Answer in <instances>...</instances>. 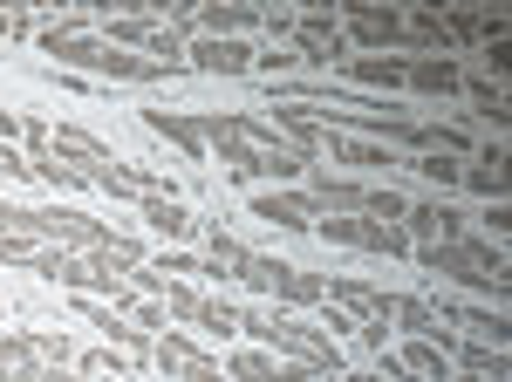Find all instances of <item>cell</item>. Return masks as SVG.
Wrapping results in <instances>:
<instances>
[{
  "instance_id": "6da1fadb",
  "label": "cell",
  "mask_w": 512,
  "mask_h": 382,
  "mask_svg": "<svg viewBox=\"0 0 512 382\" xmlns=\"http://www.w3.org/2000/svg\"><path fill=\"white\" fill-rule=\"evenodd\" d=\"M41 48H48L55 62H69V69H89V76H117V82H151V76H164L158 62L123 55V48H110V41L82 35V21H48V28H41Z\"/></svg>"
},
{
  "instance_id": "7a4b0ae2",
  "label": "cell",
  "mask_w": 512,
  "mask_h": 382,
  "mask_svg": "<svg viewBox=\"0 0 512 382\" xmlns=\"http://www.w3.org/2000/svg\"><path fill=\"white\" fill-rule=\"evenodd\" d=\"M185 69H205V76H253V69H260V48H253V41L198 35L192 48H185Z\"/></svg>"
},
{
  "instance_id": "3957f363",
  "label": "cell",
  "mask_w": 512,
  "mask_h": 382,
  "mask_svg": "<svg viewBox=\"0 0 512 382\" xmlns=\"http://www.w3.org/2000/svg\"><path fill=\"white\" fill-rule=\"evenodd\" d=\"M342 21L355 28V41H362V48H410V35H403V14H396V7L349 0V7H342Z\"/></svg>"
},
{
  "instance_id": "277c9868",
  "label": "cell",
  "mask_w": 512,
  "mask_h": 382,
  "mask_svg": "<svg viewBox=\"0 0 512 382\" xmlns=\"http://www.w3.org/2000/svg\"><path fill=\"white\" fill-rule=\"evenodd\" d=\"M403 232H410V246H451V239H465V219H458L451 205L424 198V205L403 212Z\"/></svg>"
},
{
  "instance_id": "5b68a950",
  "label": "cell",
  "mask_w": 512,
  "mask_h": 382,
  "mask_svg": "<svg viewBox=\"0 0 512 382\" xmlns=\"http://www.w3.org/2000/svg\"><path fill=\"white\" fill-rule=\"evenodd\" d=\"M321 301L342 307V314H355V321H390V314H396V294L362 287V280H328V287H321Z\"/></svg>"
},
{
  "instance_id": "8992f818",
  "label": "cell",
  "mask_w": 512,
  "mask_h": 382,
  "mask_svg": "<svg viewBox=\"0 0 512 382\" xmlns=\"http://www.w3.org/2000/svg\"><path fill=\"white\" fill-rule=\"evenodd\" d=\"M253 219H274V226H287V232H308L321 212H315L308 191H260V198H253Z\"/></svg>"
},
{
  "instance_id": "52a82bcc",
  "label": "cell",
  "mask_w": 512,
  "mask_h": 382,
  "mask_svg": "<svg viewBox=\"0 0 512 382\" xmlns=\"http://www.w3.org/2000/svg\"><path fill=\"white\" fill-rule=\"evenodd\" d=\"M76 307L89 314V321H96V328H103V335H110V342L123 348V355H130V362H151V348H158V342H151L144 328H130V321H117V307H110V301H82V294H76Z\"/></svg>"
},
{
  "instance_id": "ba28073f",
  "label": "cell",
  "mask_w": 512,
  "mask_h": 382,
  "mask_svg": "<svg viewBox=\"0 0 512 382\" xmlns=\"http://www.w3.org/2000/svg\"><path fill=\"white\" fill-rule=\"evenodd\" d=\"M151 362H164V376H178V382H219V362H205L185 335H164V342L151 348Z\"/></svg>"
},
{
  "instance_id": "9c48e42d",
  "label": "cell",
  "mask_w": 512,
  "mask_h": 382,
  "mask_svg": "<svg viewBox=\"0 0 512 382\" xmlns=\"http://www.w3.org/2000/svg\"><path fill=\"white\" fill-rule=\"evenodd\" d=\"M171 314H185V321L212 328V335H239V307L205 301V294H192V287H171Z\"/></svg>"
},
{
  "instance_id": "30bf717a",
  "label": "cell",
  "mask_w": 512,
  "mask_h": 382,
  "mask_svg": "<svg viewBox=\"0 0 512 382\" xmlns=\"http://www.w3.org/2000/svg\"><path fill=\"white\" fill-rule=\"evenodd\" d=\"M403 76L417 82V89H431V96H458L465 89V69L451 55H417V62H403Z\"/></svg>"
},
{
  "instance_id": "8fae6325",
  "label": "cell",
  "mask_w": 512,
  "mask_h": 382,
  "mask_svg": "<svg viewBox=\"0 0 512 382\" xmlns=\"http://www.w3.org/2000/svg\"><path fill=\"white\" fill-rule=\"evenodd\" d=\"M144 130H158L164 144H178L185 157L205 151V137H198V116H171V110H144Z\"/></svg>"
},
{
  "instance_id": "7c38bea8",
  "label": "cell",
  "mask_w": 512,
  "mask_h": 382,
  "mask_svg": "<svg viewBox=\"0 0 512 382\" xmlns=\"http://www.w3.org/2000/svg\"><path fill=\"white\" fill-rule=\"evenodd\" d=\"M308 198H315L321 219H328V212H369V191L349 185V178H315V191H308Z\"/></svg>"
},
{
  "instance_id": "4fadbf2b",
  "label": "cell",
  "mask_w": 512,
  "mask_h": 382,
  "mask_svg": "<svg viewBox=\"0 0 512 382\" xmlns=\"http://www.w3.org/2000/svg\"><path fill=\"white\" fill-rule=\"evenodd\" d=\"M349 82H362V89H410L403 55H362V62H349Z\"/></svg>"
},
{
  "instance_id": "5bb4252c",
  "label": "cell",
  "mask_w": 512,
  "mask_h": 382,
  "mask_svg": "<svg viewBox=\"0 0 512 382\" xmlns=\"http://www.w3.org/2000/svg\"><path fill=\"white\" fill-rule=\"evenodd\" d=\"M321 287L328 280H315V273H301V267H287V260H274V294L287 307H321Z\"/></svg>"
},
{
  "instance_id": "9a60e30c",
  "label": "cell",
  "mask_w": 512,
  "mask_h": 382,
  "mask_svg": "<svg viewBox=\"0 0 512 382\" xmlns=\"http://www.w3.org/2000/svg\"><path fill=\"white\" fill-rule=\"evenodd\" d=\"M321 151L342 157V164H403V157H390L383 144H355L349 130H321Z\"/></svg>"
},
{
  "instance_id": "2e32d148",
  "label": "cell",
  "mask_w": 512,
  "mask_h": 382,
  "mask_svg": "<svg viewBox=\"0 0 512 382\" xmlns=\"http://www.w3.org/2000/svg\"><path fill=\"white\" fill-rule=\"evenodd\" d=\"M144 226L164 232V239H185V232H192L198 219L185 212V205H178V198H144Z\"/></svg>"
},
{
  "instance_id": "e0dca14e",
  "label": "cell",
  "mask_w": 512,
  "mask_h": 382,
  "mask_svg": "<svg viewBox=\"0 0 512 382\" xmlns=\"http://www.w3.org/2000/svg\"><path fill=\"white\" fill-rule=\"evenodd\" d=\"M465 185L485 191V198L499 205V198H506V151H499V144H492V151H478V164L465 171Z\"/></svg>"
},
{
  "instance_id": "ac0fdd59",
  "label": "cell",
  "mask_w": 512,
  "mask_h": 382,
  "mask_svg": "<svg viewBox=\"0 0 512 382\" xmlns=\"http://www.w3.org/2000/svg\"><path fill=\"white\" fill-rule=\"evenodd\" d=\"M239 267H246V246H233V239H205V260H198V273H212V280H239Z\"/></svg>"
},
{
  "instance_id": "d6986e66",
  "label": "cell",
  "mask_w": 512,
  "mask_h": 382,
  "mask_svg": "<svg viewBox=\"0 0 512 382\" xmlns=\"http://www.w3.org/2000/svg\"><path fill=\"white\" fill-rule=\"evenodd\" d=\"M164 35V21H151V14H117V21H110V48H151V41Z\"/></svg>"
},
{
  "instance_id": "ffe728a7",
  "label": "cell",
  "mask_w": 512,
  "mask_h": 382,
  "mask_svg": "<svg viewBox=\"0 0 512 382\" xmlns=\"http://www.w3.org/2000/svg\"><path fill=\"white\" fill-rule=\"evenodd\" d=\"M458 355H465V376L506 382V348H492V342H465V348H458Z\"/></svg>"
},
{
  "instance_id": "44dd1931",
  "label": "cell",
  "mask_w": 512,
  "mask_h": 382,
  "mask_svg": "<svg viewBox=\"0 0 512 382\" xmlns=\"http://www.w3.org/2000/svg\"><path fill=\"white\" fill-rule=\"evenodd\" d=\"M28 164H35L41 185H62V191H76V185H82V171H76V164H62V157H55V144H48V151H35Z\"/></svg>"
},
{
  "instance_id": "7402d4cb",
  "label": "cell",
  "mask_w": 512,
  "mask_h": 382,
  "mask_svg": "<svg viewBox=\"0 0 512 382\" xmlns=\"http://www.w3.org/2000/svg\"><path fill=\"white\" fill-rule=\"evenodd\" d=\"M465 321H472V335H478V342L506 348V335H512V321H506V314H499V307H465Z\"/></svg>"
},
{
  "instance_id": "603a6c76",
  "label": "cell",
  "mask_w": 512,
  "mask_h": 382,
  "mask_svg": "<svg viewBox=\"0 0 512 382\" xmlns=\"http://www.w3.org/2000/svg\"><path fill=\"white\" fill-rule=\"evenodd\" d=\"M21 369H35V348H28V335H0V382H14Z\"/></svg>"
},
{
  "instance_id": "cb8c5ba5",
  "label": "cell",
  "mask_w": 512,
  "mask_h": 382,
  "mask_svg": "<svg viewBox=\"0 0 512 382\" xmlns=\"http://www.w3.org/2000/svg\"><path fill=\"white\" fill-rule=\"evenodd\" d=\"M410 171H417V178H431V185H458V178H465V164H458V157H444V151H424Z\"/></svg>"
},
{
  "instance_id": "d4e9b609",
  "label": "cell",
  "mask_w": 512,
  "mask_h": 382,
  "mask_svg": "<svg viewBox=\"0 0 512 382\" xmlns=\"http://www.w3.org/2000/svg\"><path fill=\"white\" fill-rule=\"evenodd\" d=\"M233 376H239V382H274V376H280V362L253 348V355H233Z\"/></svg>"
},
{
  "instance_id": "484cf974",
  "label": "cell",
  "mask_w": 512,
  "mask_h": 382,
  "mask_svg": "<svg viewBox=\"0 0 512 382\" xmlns=\"http://www.w3.org/2000/svg\"><path fill=\"white\" fill-rule=\"evenodd\" d=\"M239 287H253V294H274V260H253V253H246V267H239Z\"/></svg>"
},
{
  "instance_id": "4316f807",
  "label": "cell",
  "mask_w": 512,
  "mask_h": 382,
  "mask_svg": "<svg viewBox=\"0 0 512 382\" xmlns=\"http://www.w3.org/2000/svg\"><path fill=\"white\" fill-rule=\"evenodd\" d=\"M14 382H82V376H69V369H48V362H35V369H21Z\"/></svg>"
},
{
  "instance_id": "83f0119b",
  "label": "cell",
  "mask_w": 512,
  "mask_h": 382,
  "mask_svg": "<svg viewBox=\"0 0 512 382\" xmlns=\"http://www.w3.org/2000/svg\"><path fill=\"white\" fill-rule=\"evenodd\" d=\"M301 55H274V48H260V76H287Z\"/></svg>"
},
{
  "instance_id": "f1b7e54d",
  "label": "cell",
  "mask_w": 512,
  "mask_h": 382,
  "mask_svg": "<svg viewBox=\"0 0 512 382\" xmlns=\"http://www.w3.org/2000/svg\"><path fill=\"white\" fill-rule=\"evenodd\" d=\"M130 321H137V328H164V307L158 301H137V307H130Z\"/></svg>"
},
{
  "instance_id": "f546056e",
  "label": "cell",
  "mask_w": 512,
  "mask_h": 382,
  "mask_svg": "<svg viewBox=\"0 0 512 382\" xmlns=\"http://www.w3.org/2000/svg\"><path fill=\"white\" fill-rule=\"evenodd\" d=\"M158 273H198V260H192V253H164Z\"/></svg>"
},
{
  "instance_id": "4dcf8cb0",
  "label": "cell",
  "mask_w": 512,
  "mask_h": 382,
  "mask_svg": "<svg viewBox=\"0 0 512 382\" xmlns=\"http://www.w3.org/2000/svg\"><path fill=\"white\" fill-rule=\"evenodd\" d=\"M0 35H28V14H0Z\"/></svg>"
},
{
  "instance_id": "1f68e13d",
  "label": "cell",
  "mask_w": 512,
  "mask_h": 382,
  "mask_svg": "<svg viewBox=\"0 0 512 382\" xmlns=\"http://www.w3.org/2000/svg\"><path fill=\"white\" fill-rule=\"evenodd\" d=\"M444 382H485V376H444Z\"/></svg>"
}]
</instances>
